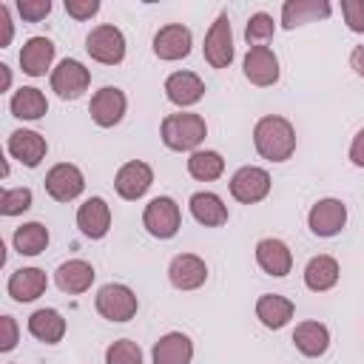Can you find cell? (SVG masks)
<instances>
[{
  "label": "cell",
  "mask_w": 364,
  "mask_h": 364,
  "mask_svg": "<svg viewBox=\"0 0 364 364\" xmlns=\"http://www.w3.org/2000/svg\"><path fill=\"white\" fill-rule=\"evenodd\" d=\"M338 282V262L333 256H313L304 267V284L316 293L330 290Z\"/></svg>",
  "instance_id": "29"
},
{
  "label": "cell",
  "mask_w": 364,
  "mask_h": 364,
  "mask_svg": "<svg viewBox=\"0 0 364 364\" xmlns=\"http://www.w3.org/2000/svg\"><path fill=\"white\" fill-rule=\"evenodd\" d=\"M273 31H276L273 17H270V14H264V11H256V14L247 20L245 40H247V43H264V40H270V37H273Z\"/></svg>",
  "instance_id": "35"
},
{
  "label": "cell",
  "mask_w": 364,
  "mask_h": 364,
  "mask_svg": "<svg viewBox=\"0 0 364 364\" xmlns=\"http://www.w3.org/2000/svg\"><path fill=\"white\" fill-rule=\"evenodd\" d=\"M168 276H171V284L173 287H179V290H196L208 279V264L199 256H193V253H179V256H173V262L168 267Z\"/></svg>",
  "instance_id": "15"
},
{
  "label": "cell",
  "mask_w": 364,
  "mask_h": 364,
  "mask_svg": "<svg viewBox=\"0 0 364 364\" xmlns=\"http://www.w3.org/2000/svg\"><path fill=\"white\" fill-rule=\"evenodd\" d=\"M0 28H3L0 46H9V40H11V17H9V6L6 3H0Z\"/></svg>",
  "instance_id": "41"
},
{
  "label": "cell",
  "mask_w": 364,
  "mask_h": 364,
  "mask_svg": "<svg viewBox=\"0 0 364 364\" xmlns=\"http://www.w3.org/2000/svg\"><path fill=\"white\" fill-rule=\"evenodd\" d=\"M205 60L213 68H228L233 60V34H230V20L228 14H219L205 34Z\"/></svg>",
  "instance_id": "9"
},
{
  "label": "cell",
  "mask_w": 364,
  "mask_h": 364,
  "mask_svg": "<svg viewBox=\"0 0 364 364\" xmlns=\"http://www.w3.org/2000/svg\"><path fill=\"white\" fill-rule=\"evenodd\" d=\"M28 333L37 338V341H46V344H57L63 336H65V318L51 310V307H43V310H34L28 316Z\"/></svg>",
  "instance_id": "28"
},
{
  "label": "cell",
  "mask_w": 364,
  "mask_h": 364,
  "mask_svg": "<svg viewBox=\"0 0 364 364\" xmlns=\"http://www.w3.org/2000/svg\"><path fill=\"white\" fill-rule=\"evenodd\" d=\"M208 134V125L199 114H168L162 119V142L171 151H193Z\"/></svg>",
  "instance_id": "2"
},
{
  "label": "cell",
  "mask_w": 364,
  "mask_h": 364,
  "mask_svg": "<svg viewBox=\"0 0 364 364\" xmlns=\"http://www.w3.org/2000/svg\"><path fill=\"white\" fill-rule=\"evenodd\" d=\"M165 94L173 105L185 108V105H193L202 100L205 94V82L193 74V71H173L168 80H165Z\"/></svg>",
  "instance_id": "17"
},
{
  "label": "cell",
  "mask_w": 364,
  "mask_h": 364,
  "mask_svg": "<svg viewBox=\"0 0 364 364\" xmlns=\"http://www.w3.org/2000/svg\"><path fill=\"white\" fill-rule=\"evenodd\" d=\"M293 344L301 355H310V358H318L327 353L330 347V333L321 321H301L293 333Z\"/></svg>",
  "instance_id": "25"
},
{
  "label": "cell",
  "mask_w": 364,
  "mask_h": 364,
  "mask_svg": "<svg viewBox=\"0 0 364 364\" xmlns=\"http://www.w3.org/2000/svg\"><path fill=\"white\" fill-rule=\"evenodd\" d=\"M341 14L350 31H364V0H341Z\"/></svg>",
  "instance_id": "37"
},
{
  "label": "cell",
  "mask_w": 364,
  "mask_h": 364,
  "mask_svg": "<svg viewBox=\"0 0 364 364\" xmlns=\"http://www.w3.org/2000/svg\"><path fill=\"white\" fill-rule=\"evenodd\" d=\"M193 344L185 333H168L154 344V364H191Z\"/></svg>",
  "instance_id": "26"
},
{
  "label": "cell",
  "mask_w": 364,
  "mask_h": 364,
  "mask_svg": "<svg viewBox=\"0 0 364 364\" xmlns=\"http://www.w3.org/2000/svg\"><path fill=\"white\" fill-rule=\"evenodd\" d=\"M9 108H11V114H14L17 119H40V117L48 111V102H46V97H43L40 88L26 85V88L14 91Z\"/></svg>",
  "instance_id": "30"
},
{
  "label": "cell",
  "mask_w": 364,
  "mask_h": 364,
  "mask_svg": "<svg viewBox=\"0 0 364 364\" xmlns=\"http://www.w3.org/2000/svg\"><path fill=\"white\" fill-rule=\"evenodd\" d=\"M347 222V208L341 205V199H318L313 208H310V216H307V225L316 236H336Z\"/></svg>",
  "instance_id": "10"
},
{
  "label": "cell",
  "mask_w": 364,
  "mask_h": 364,
  "mask_svg": "<svg viewBox=\"0 0 364 364\" xmlns=\"http://www.w3.org/2000/svg\"><path fill=\"white\" fill-rule=\"evenodd\" d=\"M48 245V228L40 222H26L14 230V250L20 256H37Z\"/></svg>",
  "instance_id": "31"
},
{
  "label": "cell",
  "mask_w": 364,
  "mask_h": 364,
  "mask_svg": "<svg viewBox=\"0 0 364 364\" xmlns=\"http://www.w3.org/2000/svg\"><path fill=\"white\" fill-rule=\"evenodd\" d=\"M85 188V179H82V171L71 162H60L54 165L48 173H46V191L51 199L57 202H71L82 193Z\"/></svg>",
  "instance_id": "8"
},
{
  "label": "cell",
  "mask_w": 364,
  "mask_h": 364,
  "mask_svg": "<svg viewBox=\"0 0 364 364\" xmlns=\"http://www.w3.org/2000/svg\"><path fill=\"white\" fill-rule=\"evenodd\" d=\"M154 54L159 60H182L191 54V28L182 23H168L154 37Z\"/></svg>",
  "instance_id": "11"
},
{
  "label": "cell",
  "mask_w": 364,
  "mask_h": 364,
  "mask_svg": "<svg viewBox=\"0 0 364 364\" xmlns=\"http://www.w3.org/2000/svg\"><path fill=\"white\" fill-rule=\"evenodd\" d=\"M191 213H193V219H196L199 225H205V228H219V225L228 222V208H225V202H222L216 193H210V191H199V193L191 196Z\"/></svg>",
  "instance_id": "27"
},
{
  "label": "cell",
  "mask_w": 364,
  "mask_h": 364,
  "mask_svg": "<svg viewBox=\"0 0 364 364\" xmlns=\"http://www.w3.org/2000/svg\"><path fill=\"white\" fill-rule=\"evenodd\" d=\"M88 111H91V119H94L100 128H111V125H117V122L122 119V114H125V94H122L119 88H114V85H105V88H100V91L91 97Z\"/></svg>",
  "instance_id": "12"
},
{
  "label": "cell",
  "mask_w": 364,
  "mask_h": 364,
  "mask_svg": "<svg viewBox=\"0 0 364 364\" xmlns=\"http://www.w3.org/2000/svg\"><path fill=\"white\" fill-rule=\"evenodd\" d=\"M54 60V43L48 37H31L26 40L23 51H20V65L28 77H43L46 68Z\"/></svg>",
  "instance_id": "23"
},
{
  "label": "cell",
  "mask_w": 364,
  "mask_h": 364,
  "mask_svg": "<svg viewBox=\"0 0 364 364\" xmlns=\"http://www.w3.org/2000/svg\"><path fill=\"white\" fill-rule=\"evenodd\" d=\"M225 171V159L216 151H193L188 159V173L199 182H213Z\"/></svg>",
  "instance_id": "32"
},
{
  "label": "cell",
  "mask_w": 364,
  "mask_h": 364,
  "mask_svg": "<svg viewBox=\"0 0 364 364\" xmlns=\"http://www.w3.org/2000/svg\"><path fill=\"white\" fill-rule=\"evenodd\" d=\"M65 11L74 20H88L100 11V0H65Z\"/></svg>",
  "instance_id": "38"
},
{
  "label": "cell",
  "mask_w": 364,
  "mask_h": 364,
  "mask_svg": "<svg viewBox=\"0 0 364 364\" xmlns=\"http://www.w3.org/2000/svg\"><path fill=\"white\" fill-rule=\"evenodd\" d=\"M245 77L253 85H273L279 80V60L267 46H250L245 54Z\"/></svg>",
  "instance_id": "14"
},
{
  "label": "cell",
  "mask_w": 364,
  "mask_h": 364,
  "mask_svg": "<svg viewBox=\"0 0 364 364\" xmlns=\"http://www.w3.org/2000/svg\"><path fill=\"white\" fill-rule=\"evenodd\" d=\"M0 324H3V341H0V350L9 353V350H14V344H17V324H14L11 316H3Z\"/></svg>",
  "instance_id": "39"
},
{
  "label": "cell",
  "mask_w": 364,
  "mask_h": 364,
  "mask_svg": "<svg viewBox=\"0 0 364 364\" xmlns=\"http://www.w3.org/2000/svg\"><path fill=\"white\" fill-rule=\"evenodd\" d=\"M151 182H154V171H151V165H145L139 159L125 162L114 176V188L122 199H139L151 188Z\"/></svg>",
  "instance_id": "13"
},
{
  "label": "cell",
  "mask_w": 364,
  "mask_h": 364,
  "mask_svg": "<svg viewBox=\"0 0 364 364\" xmlns=\"http://www.w3.org/2000/svg\"><path fill=\"white\" fill-rule=\"evenodd\" d=\"M0 74H3V82H0V88L6 91V88L11 85V71H9V65H0Z\"/></svg>",
  "instance_id": "43"
},
{
  "label": "cell",
  "mask_w": 364,
  "mask_h": 364,
  "mask_svg": "<svg viewBox=\"0 0 364 364\" xmlns=\"http://www.w3.org/2000/svg\"><path fill=\"white\" fill-rule=\"evenodd\" d=\"M253 145L264 159L284 162L296 151V131H293L290 119H284L279 114H267L253 128Z\"/></svg>",
  "instance_id": "1"
},
{
  "label": "cell",
  "mask_w": 364,
  "mask_h": 364,
  "mask_svg": "<svg viewBox=\"0 0 364 364\" xmlns=\"http://www.w3.org/2000/svg\"><path fill=\"white\" fill-rule=\"evenodd\" d=\"M142 225L151 236L156 239H171L176 236L179 225H182V213H179V205L171 199V196H156L145 205V213H142Z\"/></svg>",
  "instance_id": "3"
},
{
  "label": "cell",
  "mask_w": 364,
  "mask_h": 364,
  "mask_svg": "<svg viewBox=\"0 0 364 364\" xmlns=\"http://www.w3.org/2000/svg\"><path fill=\"white\" fill-rule=\"evenodd\" d=\"M330 3L327 0H287L282 6V26L284 28H296L313 20H324L330 17Z\"/></svg>",
  "instance_id": "22"
},
{
  "label": "cell",
  "mask_w": 364,
  "mask_h": 364,
  "mask_svg": "<svg viewBox=\"0 0 364 364\" xmlns=\"http://www.w3.org/2000/svg\"><path fill=\"white\" fill-rule=\"evenodd\" d=\"M105 364H142V350L136 341L119 338L105 350Z\"/></svg>",
  "instance_id": "33"
},
{
  "label": "cell",
  "mask_w": 364,
  "mask_h": 364,
  "mask_svg": "<svg viewBox=\"0 0 364 364\" xmlns=\"http://www.w3.org/2000/svg\"><path fill=\"white\" fill-rule=\"evenodd\" d=\"M97 310L108 321H128L136 316V296L125 284H105L97 293Z\"/></svg>",
  "instance_id": "5"
},
{
  "label": "cell",
  "mask_w": 364,
  "mask_h": 364,
  "mask_svg": "<svg viewBox=\"0 0 364 364\" xmlns=\"http://www.w3.org/2000/svg\"><path fill=\"white\" fill-rule=\"evenodd\" d=\"M77 228L88 239H102L108 233V228H111V210H108V205H105L102 196H91L88 202L80 205V210H77Z\"/></svg>",
  "instance_id": "16"
},
{
  "label": "cell",
  "mask_w": 364,
  "mask_h": 364,
  "mask_svg": "<svg viewBox=\"0 0 364 364\" xmlns=\"http://www.w3.org/2000/svg\"><path fill=\"white\" fill-rule=\"evenodd\" d=\"M91 74L80 60H63L51 71V91H57L60 100H77L88 88Z\"/></svg>",
  "instance_id": "7"
},
{
  "label": "cell",
  "mask_w": 364,
  "mask_h": 364,
  "mask_svg": "<svg viewBox=\"0 0 364 364\" xmlns=\"http://www.w3.org/2000/svg\"><path fill=\"white\" fill-rule=\"evenodd\" d=\"M85 48H88V54H91L97 63H102V65H117V63H122V57H125V37H122V31H119L117 26L102 23V26H97V28L88 31Z\"/></svg>",
  "instance_id": "4"
},
{
  "label": "cell",
  "mask_w": 364,
  "mask_h": 364,
  "mask_svg": "<svg viewBox=\"0 0 364 364\" xmlns=\"http://www.w3.org/2000/svg\"><path fill=\"white\" fill-rule=\"evenodd\" d=\"M293 301L290 299H284V296H279V293H264V296H259V301H256V316H259V321L264 324V327H270V330H282L290 318H293Z\"/></svg>",
  "instance_id": "24"
},
{
  "label": "cell",
  "mask_w": 364,
  "mask_h": 364,
  "mask_svg": "<svg viewBox=\"0 0 364 364\" xmlns=\"http://www.w3.org/2000/svg\"><path fill=\"white\" fill-rule=\"evenodd\" d=\"M17 11L28 23H40L51 11V0H17Z\"/></svg>",
  "instance_id": "36"
},
{
  "label": "cell",
  "mask_w": 364,
  "mask_h": 364,
  "mask_svg": "<svg viewBox=\"0 0 364 364\" xmlns=\"http://www.w3.org/2000/svg\"><path fill=\"white\" fill-rule=\"evenodd\" d=\"M350 65L355 68V74L364 77V46H355L353 54H350Z\"/></svg>",
  "instance_id": "42"
},
{
  "label": "cell",
  "mask_w": 364,
  "mask_h": 364,
  "mask_svg": "<svg viewBox=\"0 0 364 364\" xmlns=\"http://www.w3.org/2000/svg\"><path fill=\"white\" fill-rule=\"evenodd\" d=\"M270 191V173L264 168H256V165H245L233 173L230 179V193L236 202L242 205H253V202H262Z\"/></svg>",
  "instance_id": "6"
},
{
  "label": "cell",
  "mask_w": 364,
  "mask_h": 364,
  "mask_svg": "<svg viewBox=\"0 0 364 364\" xmlns=\"http://www.w3.org/2000/svg\"><path fill=\"white\" fill-rule=\"evenodd\" d=\"M31 208V191L28 188H9L0 196V213L3 216H17Z\"/></svg>",
  "instance_id": "34"
},
{
  "label": "cell",
  "mask_w": 364,
  "mask_h": 364,
  "mask_svg": "<svg viewBox=\"0 0 364 364\" xmlns=\"http://www.w3.org/2000/svg\"><path fill=\"white\" fill-rule=\"evenodd\" d=\"M46 151H48V145L37 131H23L20 128V131H11V136H9V154L14 159H20L26 168H37L43 162Z\"/></svg>",
  "instance_id": "18"
},
{
  "label": "cell",
  "mask_w": 364,
  "mask_h": 364,
  "mask_svg": "<svg viewBox=\"0 0 364 364\" xmlns=\"http://www.w3.org/2000/svg\"><path fill=\"white\" fill-rule=\"evenodd\" d=\"M350 159H353V165H358V168H364V128L353 136V145H350Z\"/></svg>",
  "instance_id": "40"
},
{
  "label": "cell",
  "mask_w": 364,
  "mask_h": 364,
  "mask_svg": "<svg viewBox=\"0 0 364 364\" xmlns=\"http://www.w3.org/2000/svg\"><path fill=\"white\" fill-rule=\"evenodd\" d=\"M94 276H97V273H94V267H91L88 262H82V259H68V262H63V264L57 267L54 282H57V287H60L63 293L77 296V293H85V290L91 287Z\"/></svg>",
  "instance_id": "19"
},
{
  "label": "cell",
  "mask_w": 364,
  "mask_h": 364,
  "mask_svg": "<svg viewBox=\"0 0 364 364\" xmlns=\"http://www.w3.org/2000/svg\"><path fill=\"white\" fill-rule=\"evenodd\" d=\"M256 262L264 273L270 276H287L290 267H293V256H290V247L282 242V239H262L256 245Z\"/></svg>",
  "instance_id": "21"
},
{
  "label": "cell",
  "mask_w": 364,
  "mask_h": 364,
  "mask_svg": "<svg viewBox=\"0 0 364 364\" xmlns=\"http://www.w3.org/2000/svg\"><path fill=\"white\" fill-rule=\"evenodd\" d=\"M48 279L40 267H20L9 276V296L14 301H34L46 293Z\"/></svg>",
  "instance_id": "20"
}]
</instances>
